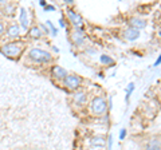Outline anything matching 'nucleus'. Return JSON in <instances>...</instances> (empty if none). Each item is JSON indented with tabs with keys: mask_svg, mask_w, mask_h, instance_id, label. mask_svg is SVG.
<instances>
[{
	"mask_svg": "<svg viewBox=\"0 0 161 150\" xmlns=\"http://www.w3.org/2000/svg\"><path fill=\"white\" fill-rule=\"evenodd\" d=\"M23 50H24V43L15 40V42H8V43L2 44L0 52H2L4 56L15 59V58H19L20 55L23 54Z\"/></svg>",
	"mask_w": 161,
	"mask_h": 150,
	"instance_id": "f257e3e1",
	"label": "nucleus"
},
{
	"mask_svg": "<svg viewBox=\"0 0 161 150\" xmlns=\"http://www.w3.org/2000/svg\"><path fill=\"white\" fill-rule=\"evenodd\" d=\"M27 58L31 61L32 63L36 64H46L53 61V56L48 51L43 48H38V47H32L27 54Z\"/></svg>",
	"mask_w": 161,
	"mask_h": 150,
	"instance_id": "f03ea898",
	"label": "nucleus"
},
{
	"mask_svg": "<svg viewBox=\"0 0 161 150\" xmlns=\"http://www.w3.org/2000/svg\"><path fill=\"white\" fill-rule=\"evenodd\" d=\"M90 110L94 115H105L109 110H108V103H106V98L97 95L92 99L90 103Z\"/></svg>",
	"mask_w": 161,
	"mask_h": 150,
	"instance_id": "7ed1b4c3",
	"label": "nucleus"
},
{
	"mask_svg": "<svg viewBox=\"0 0 161 150\" xmlns=\"http://www.w3.org/2000/svg\"><path fill=\"white\" fill-rule=\"evenodd\" d=\"M63 86L66 87L67 90H71V91H78V88L82 84V79L80 77L75 74H67V77L63 79Z\"/></svg>",
	"mask_w": 161,
	"mask_h": 150,
	"instance_id": "20e7f679",
	"label": "nucleus"
},
{
	"mask_svg": "<svg viewBox=\"0 0 161 150\" xmlns=\"http://www.w3.org/2000/svg\"><path fill=\"white\" fill-rule=\"evenodd\" d=\"M66 15H67L70 23L74 26V28H82L83 27L85 22H83V18H82V15L80 13L75 12L74 9H71V8H69L66 11Z\"/></svg>",
	"mask_w": 161,
	"mask_h": 150,
	"instance_id": "39448f33",
	"label": "nucleus"
},
{
	"mask_svg": "<svg viewBox=\"0 0 161 150\" xmlns=\"http://www.w3.org/2000/svg\"><path fill=\"white\" fill-rule=\"evenodd\" d=\"M85 40H86V34H85L83 28H74L71 32V42L74 46L77 47L83 46Z\"/></svg>",
	"mask_w": 161,
	"mask_h": 150,
	"instance_id": "423d86ee",
	"label": "nucleus"
},
{
	"mask_svg": "<svg viewBox=\"0 0 161 150\" xmlns=\"http://www.w3.org/2000/svg\"><path fill=\"white\" fill-rule=\"evenodd\" d=\"M30 23H31V20H30V12L27 8L22 7L20 8V12H19V27L20 29H24V31H27V29L30 28Z\"/></svg>",
	"mask_w": 161,
	"mask_h": 150,
	"instance_id": "0eeeda50",
	"label": "nucleus"
},
{
	"mask_svg": "<svg viewBox=\"0 0 161 150\" xmlns=\"http://www.w3.org/2000/svg\"><path fill=\"white\" fill-rule=\"evenodd\" d=\"M6 34H7V38L8 39H18L20 36V27L16 22H12L11 24L7 26L6 29Z\"/></svg>",
	"mask_w": 161,
	"mask_h": 150,
	"instance_id": "6e6552de",
	"label": "nucleus"
},
{
	"mask_svg": "<svg viewBox=\"0 0 161 150\" xmlns=\"http://www.w3.org/2000/svg\"><path fill=\"white\" fill-rule=\"evenodd\" d=\"M124 39L125 40H128V42H134V40H137V39L140 38V31L138 29H136L133 27H126L124 29Z\"/></svg>",
	"mask_w": 161,
	"mask_h": 150,
	"instance_id": "1a4fd4ad",
	"label": "nucleus"
},
{
	"mask_svg": "<svg viewBox=\"0 0 161 150\" xmlns=\"http://www.w3.org/2000/svg\"><path fill=\"white\" fill-rule=\"evenodd\" d=\"M67 70L66 68H63L62 66H53V68H51V77L54 78V79H57V81H63L64 78L67 77Z\"/></svg>",
	"mask_w": 161,
	"mask_h": 150,
	"instance_id": "9d476101",
	"label": "nucleus"
},
{
	"mask_svg": "<svg viewBox=\"0 0 161 150\" xmlns=\"http://www.w3.org/2000/svg\"><path fill=\"white\" fill-rule=\"evenodd\" d=\"M129 27H133L140 31V29L147 27V20H144L142 18H132L129 20Z\"/></svg>",
	"mask_w": 161,
	"mask_h": 150,
	"instance_id": "9b49d317",
	"label": "nucleus"
},
{
	"mask_svg": "<svg viewBox=\"0 0 161 150\" xmlns=\"http://www.w3.org/2000/svg\"><path fill=\"white\" fill-rule=\"evenodd\" d=\"M73 99L77 106H83V104H86V102H87V94L85 91H77L74 94Z\"/></svg>",
	"mask_w": 161,
	"mask_h": 150,
	"instance_id": "f8f14e48",
	"label": "nucleus"
},
{
	"mask_svg": "<svg viewBox=\"0 0 161 150\" xmlns=\"http://www.w3.org/2000/svg\"><path fill=\"white\" fill-rule=\"evenodd\" d=\"M145 150H161V142H160V137H153L150 138L147 146H145Z\"/></svg>",
	"mask_w": 161,
	"mask_h": 150,
	"instance_id": "ddd939ff",
	"label": "nucleus"
},
{
	"mask_svg": "<svg viewBox=\"0 0 161 150\" xmlns=\"http://www.w3.org/2000/svg\"><path fill=\"white\" fill-rule=\"evenodd\" d=\"M105 143H106V139L103 136H93L90 138V145L94 147H103Z\"/></svg>",
	"mask_w": 161,
	"mask_h": 150,
	"instance_id": "4468645a",
	"label": "nucleus"
},
{
	"mask_svg": "<svg viewBox=\"0 0 161 150\" xmlns=\"http://www.w3.org/2000/svg\"><path fill=\"white\" fill-rule=\"evenodd\" d=\"M28 36L32 38V39H40L43 36V34L38 26H32V27L28 28Z\"/></svg>",
	"mask_w": 161,
	"mask_h": 150,
	"instance_id": "2eb2a0df",
	"label": "nucleus"
},
{
	"mask_svg": "<svg viewBox=\"0 0 161 150\" xmlns=\"http://www.w3.org/2000/svg\"><path fill=\"white\" fill-rule=\"evenodd\" d=\"M99 62L102 63V66H110V64H114V59L110 55L102 54V55H99Z\"/></svg>",
	"mask_w": 161,
	"mask_h": 150,
	"instance_id": "dca6fc26",
	"label": "nucleus"
},
{
	"mask_svg": "<svg viewBox=\"0 0 161 150\" xmlns=\"http://www.w3.org/2000/svg\"><path fill=\"white\" fill-rule=\"evenodd\" d=\"M15 8H16V6L12 3H8L6 7H3V13L4 15H8V16H12L14 12H15Z\"/></svg>",
	"mask_w": 161,
	"mask_h": 150,
	"instance_id": "f3484780",
	"label": "nucleus"
},
{
	"mask_svg": "<svg viewBox=\"0 0 161 150\" xmlns=\"http://www.w3.org/2000/svg\"><path fill=\"white\" fill-rule=\"evenodd\" d=\"M134 87H136V84H134V82H130L128 86H126V88H125V93H126V102H129V98H130V95H132V93L134 91Z\"/></svg>",
	"mask_w": 161,
	"mask_h": 150,
	"instance_id": "a211bd4d",
	"label": "nucleus"
},
{
	"mask_svg": "<svg viewBox=\"0 0 161 150\" xmlns=\"http://www.w3.org/2000/svg\"><path fill=\"white\" fill-rule=\"evenodd\" d=\"M46 26H47V28H48V31H50V34L53 35V36H55L57 35V32H58V29H57V27L53 24V22L51 20H47L46 22Z\"/></svg>",
	"mask_w": 161,
	"mask_h": 150,
	"instance_id": "6ab92c4d",
	"label": "nucleus"
},
{
	"mask_svg": "<svg viewBox=\"0 0 161 150\" xmlns=\"http://www.w3.org/2000/svg\"><path fill=\"white\" fill-rule=\"evenodd\" d=\"M106 142H108V150H112V147H113V136L112 134H109L108 136Z\"/></svg>",
	"mask_w": 161,
	"mask_h": 150,
	"instance_id": "aec40b11",
	"label": "nucleus"
},
{
	"mask_svg": "<svg viewBox=\"0 0 161 150\" xmlns=\"http://www.w3.org/2000/svg\"><path fill=\"white\" fill-rule=\"evenodd\" d=\"M126 134H128L126 129H121V131H119V139H121V141H124L125 137H126Z\"/></svg>",
	"mask_w": 161,
	"mask_h": 150,
	"instance_id": "412c9836",
	"label": "nucleus"
},
{
	"mask_svg": "<svg viewBox=\"0 0 161 150\" xmlns=\"http://www.w3.org/2000/svg\"><path fill=\"white\" fill-rule=\"evenodd\" d=\"M39 28H40V31H42V34H50L47 26H44V24H40Z\"/></svg>",
	"mask_w": 161,
	"mask_h": 150,
	"instance_id": "4be33fe9",
	"label": "nucleus"
},
{
	"mask_svg": "<svg viewBox=\"0 0 161 150\" xmlns=\"http://www.w3.org/2000/svg\"><path fill=\"white\" fill-rule=\"evenodd\" d=\"M4 31H6V26H4V23L0 20V36L4 34Z\"/></svg>",
	"mask_w": 161,
	"mask_h": 150,
	"instance_id": "5701e85b",
	"label": "nucleus"
},
{
	"mask_svg": "<svg viewBox=\"0 0 161 150\" xmlns=\"http://www.w3.org/2000/svg\"><path fill=\"white\" fill-rule=\"evenodd\" d=\"M59 27L66 28V22H64V18H60L59 19Z\"/></svg>",
	"mask_w": 161,
	"mask_h": 150,
	"instance_id": "b1692460",
	"label": "nucleus"
},
{
	"mask_svg": "<svg viewBox=\"0 0 161 150\" xmlns=\"http://www.w3.org/2000/svg\"><path fill=\"white\" fill-rule=\"evenodd\" d=\"M44 9H46V11H51V12H54V11H55V7L51 6V4H47V6L44 7Z\"/></svg>",
	"mask_w": 161,
	"mask_h": 150,
	"instance_id": "393cba45",
	"label": "nucleus"
},
{
	"mask_svg": "<svg viewBox=\"0 0 161 150\" xmlns=\"http://www.w3.org/2000/svg\"><path fill=\"white\" fill-rule=\"evenodd\" d=\"M160 63H161V56L158 55L157 59H156V62H154V64H153V67H158V66H160Z\"/></svg>",
	"mask_w": 161,
	"mask_h": 150,
	"instance_id": "a878e982",
	"label": "nucleus"
},
{
	"mask_svg": "<svg viewBox=\"0 0 161 150\" xmlns=\"http://www.w3.org/2000/svg\"><path fill=\"white\" fill-rule=\"evenodd\" d=\"M8 4V2H6V0H0V7H6Z\"/></svg>",
	"mask_w": 161,
	"mask_h": 150,
	"instance_id": "bb28decb",
	"label": "nucleus"
},
{
	"mask_svg": "<svg viewBox=\"0 0 161 150\" xmlns=\"http://www.w3.org/2000/svg\"><path fill=\"white\" fill-rule=\"evenodd\" d=\"M39 6H40V7H46V6H47V3L44 2V0H40V2H39Z\"/></svg>",
	"mask_w": 161,
	"mask_h": 150,
	"instance_id": "cd10ccee",
	"label": "nucleus"
},
{
	"mask_svg": "<svg viewBox=\"0 0 161 150\" xmlns=\"http://www.w3.org/2000/svg\"><path fill=\"white\" fill-rule=\"evenodd\" d=\"M74 0H64V4H73Z\"/></svg>",
	"mask_w": 161,
	"mask_h": 150,
	"instance_id": "c85d7f7f",
	"label": "nucleus"
}]
</instances>
